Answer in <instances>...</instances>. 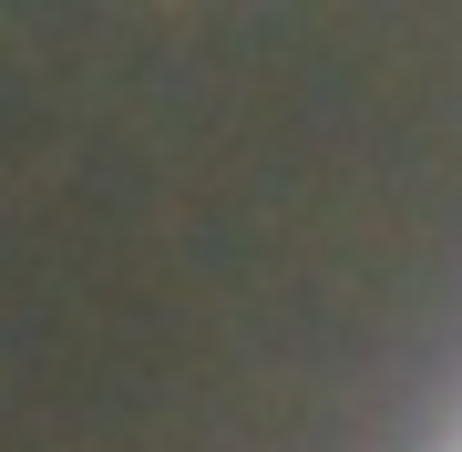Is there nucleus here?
Segmentation results:
<instances>
[{
    "mask_svg": "<svg viewBox=\"0 0 462 452\" xmlns=\"http://www.w3.org/2000/svg\"><path fill=\"white\" fill-rule=\"evenodd\" d=\"M442 452H462V432H452V442H442Z\"/></svg>",
    "mask_w": 462,
    "mask_h": 452,
    "instance_id": "nucleus-1",
    "label": "nucleus"
}]
</instances>
